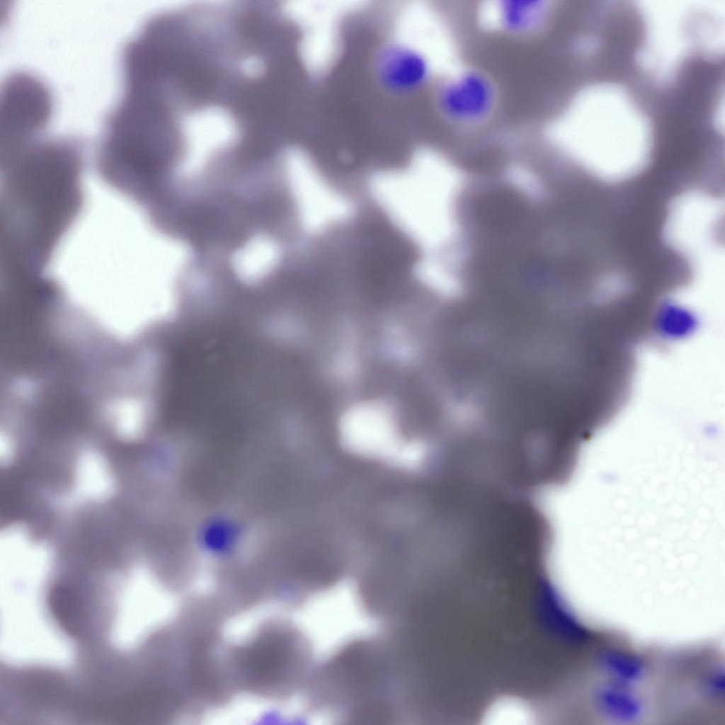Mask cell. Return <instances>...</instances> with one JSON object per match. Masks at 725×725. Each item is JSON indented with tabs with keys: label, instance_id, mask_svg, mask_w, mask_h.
Returning a JSON list of instances; mask_svg holds the SVG:
<instances>
[{
	"label": "cell",
	"instance_id": "1",
	"mask_svg": "<svg viewBox=\"0 0 725 725\" xmlns=\"http://www.w3.org/2000/svg\"><path fill=\"white\" fill-rule=\"evenodd\" d=\"M580 80L569 125L583 166L603 178L646 166L658 136L653 85L611 67L592 69Z\"/></svg>",
	"mask_w": 725,
	"mask_h": 725
},
{
	"label": "cell",
	"instance_id": "2",
	"mask_svg": "<svg viewBox=\"0 0 725 725\" xmlns=\"http://www.w3.org/2000/svg\"><path fill=\"white\" fill-rule=\"evenodd\" d=\"M84 164L83 145L72 137L42 138L2 162L6 237L54 251L80 212Z\"/></svg>",
	"mask_w": 725,
	"mask_h": 725
},
{
	"label": "cell",
	"instance_id": "3",
	"mask_svg": "<svg viewBox=\"0 0 725 725\" xmlns=\"http://www.w3.org/2000/svg\"><path fill=\"white\" fill-rule=\"evenodd\" d=\"M271 646L261 642L262 651L255 639L234 653L236 680L248 690L268 697H283L295 691L307 673L309 651L303 636L292 627L280 624L276 639L271 626ZM252 640V639H251Z\"/></svg>",
	"mask_w": 725,
	"mask_h": 725
},
{
	"label": "cell",
	"instance_id": "4",
	"mask_svg": "<svg viewBox=\"0 0 725 725\" xmlns=\"http://www.w3.org/2000/svg\"><path fill=\"white\" fill-rule=\"evenodd\" d=\"M433 106L447 123L461 127L484 125L496 113L499 93L485 71L464 67L437 77L431 86Z\"/></svg>",
	"mask_w": 725,
	"mask_h": 725
},
{
	"label": "cell",
	"instance_id": "5",
	"mask_svg": "<svg viewBox=\"0 0 725 725\" xmlns=\"http://www.w3.org/2000/svg\"><path fill=\"white\" fill-rule=\"evenodd\" d=\"M370 60L372 83L391 98L411 103L431 87L434 67L422 49L401 39L388 38L377 47Z\"/></svg>",
	"mask_w": 725,
	"mask_h": 725
},
{
	"label": "cell",
	"instance_id": "6",
	"mask_svg": "<svg viewBox=\"0 0 725 725\" xmlns=\"http://www.w3.org/2000/svg\"><path fill=\"white\" fill-rule=\"evenodd\" d=\"M484 24L503 34L535 35L550 22L553 6L545 0H496L482 8Z\"/></svg>",
	"mask_w": 725,
	"mask_h": 725
},
{
	"label": "cell",
	"instance_id": "7",
	"mask_svg": "<svg viewBox=\"0 0 725 725\" xmlns=\"http://www.w3.org/2000/svg\"><path fill=\"white\" fill-rule=\"evenodd\" d=\"M483 724L491 725H530L535 714L524 700L513 696L502 697L493 702L484 714Z\"/></svg>",
	"mask_w": 725,
	"mask_h": 725
},
{
	"label": "cell",
	"instance_id": "8",
	"mask_svg": "<svg viewBox=\"0 0 725 725\" xmlns=\"http://www.w3.org/2000/svg\"><path fill=\"white\" fill-rule=\"evenodd\" d=\"M605 663L609 668L615 670V673L621 677L626 678H635L641 673V667L639 663L632 658L628 660L626 656H615L606 657Z\"/></svg>",
	"mask_w": 725,
	"mask_h": 725
}]
</instances>
